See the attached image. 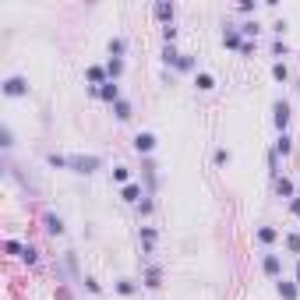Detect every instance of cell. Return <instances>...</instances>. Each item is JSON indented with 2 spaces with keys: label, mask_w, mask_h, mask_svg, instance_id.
<instances>
[{
  "label": "cell",
  "mask_w": 300,
  "mask_h": 300,
  "mask_svg": "<svg viewBox=\"0 0 300 300\" xmlns=\"http://www.w3.org/2000/svg\"><path fill=\"white\" fill-rule=\"evenodd\" d=\"M223 43H226V46H244V39H240V32L233 29V25H226V32H223Z\"/></svg>",
  "instance_id": "9"
},
{
  "label": "cell",
  "mask_w": 300,
  "mask_h": 300,
  "mask_svg": "<svg viewBox=\"0 0 300 300\" xmlns=\"http://www.w3.org/2000/svg\"><path fill=\"white\" fill-rule=\"evenodd\" d=\"M22 262H29V265H35V262H39V254H35V247H25V251H22Z\"/></svg>",
  "instance_id": "22"
},
{
  "label": "cell",
  "mask_w": 300,
  "mask_h": 300,
  "mask_svg": "<svg viewBox=\"0 0 300 300\" xmlns=\"http://www.w3.org/2000/svg\"><path fill=\"white\" fill-rule=\"evenodd\" d=\"M117 290H120V293H134V283H131V279H120Z\"/></svg>",
  "instance_id": "24"
},
{
  "label": "cell",
  "mask_w": 300,
  "mask_h": 300,
  "mask_svg": "<svg viewBox=\"0 0 300 300\" xmlns=\"http://www.w3.org/2000/svg\"><path fill=\"white\" fill-rule=\"evenodd\" d=\"M297 286H300V262H297Z\"/></svg>",
  "instance_id": "32"
},
{
  "label": "cell",
  "mask_w": 300,
  "mask_h": 300,
  "mask_svg": "<svg viewBox=\"0 0 300 300\" xmlns=\"http://www.w3.org/2000/svg\"><path fill=\"white\" fill-rule=\"evenodd\" d=\"M275 290H279V297H283V300H297V283L279 279V283H275Z\"/></svg>",
  "instance_id": "4"
},
{
  "label": "cell",
  "mask_w": 300,
  "mask_h": 300,
  "mask_svg": "<svg viewBox=\"0 0 300 300\" xmlns=\"http://www.w3.org/2000/svg\"><path fill=\"white\" fill-rule=\"evenodd\" d=\"M25 92H29V82H25V78H18V74L4 82V95H11V99H18V95H25Z\"/></svg>",
  "instance_id": "2"
},
{
  "label": "cell",
  "mask_w": 300,
  "mask_h": 300,
  "mask_svg": "<svg viewBox=\"0 0 300 300\" xmlns=\"http://www.w3.org/2000/svg\"><path fill=\"white\" fill-rule=\"evenodd\" d=\"M180 57H184V53H177L173 46H166V50H163V60H166V64H173V67L180 64Z\"/></svg>",
  "instance_id": "16"
},
{
  "label": "cell",
  "mask_w": 300,
  "mask_h": 300,
  "mask_svg": "<svg viewBox=\"0 0 300 300\" xmlns=\"http://www.w3.org/2000/svg\"><path fill=\"white\" fill-rule=\"evenodd\" d=\"M275 191L290 198V194H293V184H290V180H286V177H275Z\"/></svg>",
  "instance_id": "12"
},
{
  "label": "cell",
  "mask_w": 300,
  "mask_h": 300,
  "mask_svg": "<svg viewBox=\"0 0 300 300\" xmlns=\"http://www.w3.org/2000/svg\"><path fill=\"white\" fill-rule=\"evenodd\" d=\"M272 74H275L279 82H286V78H290V71H286V64H275V67H272Z\"/></svg>",
  "instance_id": "23"
},
{
  "label": "cell",
  "mask_w": 300,
  "mask_h": 300,
  "mask_svg": "<svg viewBox=\"0 0 300 300\" xmlns=\"http://www.w3.org/2000/svg\"><path fill=\"white\" fill-rule=\"evenodd\" d=\"M113 180H120V184H124V180H127V170H124V166H117V170H113Z\"/></svg>",
  "instance_id": "30"
},
{
  "label": "cell",
  "mask_w": 300,
  "mask_h": 300,
  "mask_svg": "<svg viewBox=\"0 0 300 300\" xmlns=\"http://www.w3.org/2000/svg\"><path fill=\"white\" fill-rule=\"evenodd\" d=\"M106 74H110V78H120V74H124V60H110V67H106Z\"/></svg>",
  "instance_id": "14"
},
{
  "label": "cell",
  "mask_w": 300,
  "mask_h": 300,
  "mask_svg": "<svg viewBox=\"0 0 300 300\" xmlns=\"http://www.w3.org/2000/svg\"><path fill=\"white\" fill-rule=\"evenodd\" d=\"M134 149H138V152H152V149H155V134H149V131H142V134L134 138Z\"/></svg>",
  "instance_id": "3"
},
{
  "label": "cell",
  "mask_w": 300,
  "mask_h": 300,
  "mask_svg": "<svg viewBox=\"0 0 300 300\" xmlns=\"http://www.w3.org/2000/svg\"><path fill=\"white\" fill-rule=\"evenodd\" d=\"M124 50H127V43H124V39H110V53H113L117 60H120V53H124Z\"/></svg>",
  "instance_id": "19"
},
{
  "label": "cell",
  "mask_w": 300,
  "mask_h": 300,
  "mask_svg": "<svg viewBox=\"0 0 300 300\" xmlns=\"http://www.w3.org/2000/svg\"><path fill=\"white\" fill-rule=\"evenodd\" d=\"M50 166H67V159H64V155H57V152H53V155H50Z\"/></svg>",
  "instance_id": "28"
},
{
  "label": "cell",
  "mask_w": 300,
  "mask_h": 300,
  "mask_svg": "<svg viewBox=\"0 0 300 300\" xmlns=\"http://www.w3.org/2000/svg\"><path fill=\"white\" fill-rule=\"evenodd\" d=\"M290 149H293V142L286 138V131L279 134V142H275V152H283V155H290Z\"/></svg>",
  "instance_id": "13"
},
{
  "label": "cell",
  "mask_w": 300,
  "mask_h": 300,
  "mask_svg": "<svg viewBox=\"0 0 300 300\" xmlns=\"http://www.w3.org/2000/svg\"><path fill=\"white\" fill-rule=\"evenodd\" d=\"M113 110H117V117H120V120H127V117H131V103H127V99L113 103Z\"/></svg>",
  "instance_id": "15"
},
{
  "label": "cell",
  "mask_w": 300,
  "mask_h": 300,
  "mask_svg": "<svg viewBox=\"0 0 300 300\" xmlns=\"http://www.w3.org/2000/svg\"><path fill=\"white\" fill-rule=\"evenodd\" d=\"M120 198H124V202H138V198H142V187H138V184H127V187L120 191Z\"/></svg>",
  "instance_id": "10"
},
{
  "label": "cell",
  "mask_w": 300,
  "mask_h": 300,
  "mask_svg": "<svg viewBox=\"0 0 300 300\" xmlns=\"http://www.w3.org/2000/svg\"><path fill=\"white\" fill-rule=\"evenodd\" d=\"M7 251H11V254H18V258H22V251H25V247H22V244H18V240H7Z\"/></svg>",
  "instance_id": "26"
},
{
  "label": "cell",
  "mask_w": 300,
  "mask_h": 300,
  "mask_svg": "<svg viewBox=\"0 0 300 300\" xmlns=\"http://www.w3.org/2000/svg\"><path fill=\"white\" fill-rule=\"evenodd\" d=\"M89 82H103V67H89Z\"/></svg>",
  "instance_id": "27"
},
{
  "label": "cell",
  "mask_w": 300,
  "mask_h": 300,
  "mask_svg": "<svg viewBox=\"0 0 300 300\" xmlns=\"http://www.w3.org/2000/svg\"><path fill=\"white\" fill-rule=\"evenodd\" d=\"M145 286L149 290H159L163 283H159V269H149V275H145Z\"/></svg>",
  "instance_id": "17"
},
{
  "label": "cell",
  "mask_w": 300,
  "mask_h": 300,
  "mask_svg": "<svg viewBox=\"0 0 300 300\" xmlns=\"http://www.w3.org/2000/svg\"><path fill=\"white\" fill-rule=\"evenodd\" d=\"M286 247H290L293 254H300V233H290V237H286Z\"/></svg>",
  "instance_id": "21"
},
{
  "label": "cell",
  "mask_w": 300,
  "mask_h": 300,
  "mask_svg": "<svg viewBox=\"0 0 300 300\" xmlns=\"http://www.w3.org/2000/svg\"><path fill=\"white\" fill-rule=\"evenodd\" d=\"M275 127H279V131H283V127H286V124H290V106H286V103H275Z\"/></svg>",
  "instance_id": "5"
},
{
  "label": "cell",
  "mask_w": 300,
  "mask_h": 300,
  "mask_svg": "<svg viewBox=\"0 0 300 300\" xmlns=\"http://www.w3.org/2000/svg\"><path fill=\"white\" fill-rule=\"evenodd\" d=\"M177 67H180V71H191V67H194V60H191V57H180Z\"/></svg>",
  "instance_id": "29"
},
{
  "label": "cell",
  "mask_w": 300,
  "mask_h": 300,
  "mask_svg": "<svg viewBox=\"0 0 300 300\" xmlns=\"http://www.w3.org/2000/svg\"><path fill=\"white\" fill-rule=\"evenodd\" d=\"M262 265H265V272H269V275H279V272H283L279 254H265V262H262Z\"/></svg>",
  "instance_id": "8"
},
{
  "label": "cell",
  "mask_w": 300,
  "mask_h": 300,
  "mask_svg": "<svg viewBox=\"0 0 300 300\" xmlns=\"http://www.w3.org/2000/svg\"><path fill=\"white\" fill-rule=\"evenodd\" d=\"M194 85H198L202 92H209L212 85H215V82H212V74H198V78H194Z\"/></svg>",
  "instance_id": "18"
},
{
  "label": "cell",
  "mask_w": 300,
  "mask_h": 300,
  "mask_svg": "<svg viewBox=\"0 0 300 300\" xmlns=\"http://www.w3.org/2000/svg\"><path fill=\"white\" fill-rule=\"evenodd\" d=\"M99 95H103L106 103H120V89H117V85H113V82H106V85L99 89Z\"/></svg>",
  "instance_id": "7"
},
{
  "label": "cell",
  "mask_w": 300,
  "mask_h": 300,
  "mask_svg": "<svg viewBox=\"0 0 300 300\" xmlns=\"http://www.w3.org/2000/svg\"><path fill=\"white\" fill-rule=\"evenodd\" d=\"M155 18L170 25V22H173V4H166V0H159V4H155Z\"/></svg>",
  "instance_id": "6"
},
{
  "label": "cell",
  "mask_w": 300,
  "mask_h": 300,
  "mask_svg": "<svg viewBox=\"0 0 300 300\" xmlns=\"http://www.w3.org/2000/svg\"><path fill=\"white\" fill-rule=\"evenodd\" d=\"M258 240H262V244H272V240H275V230H272V226H262V230H258Z\"/></svg>",
  "instance_id": "20"
},
{
  "label": "cell",
  "mask_w": 300,
  "mask_h": 300,
  "mask_svg": "<svg viewBox=\"0 0 300 300\" xmlns=\"http://www.w3.org/2000/svg\"><path fill=\"white\" fill-rule=\"evenodd\" d=\"M46 233H53V237H57V233H64V223H60L57 215H46Z\"/></svg>",
  "instance_id": "11"
},
{
  "label": "cell",
  "mask_w": 300,
  "mask_h": 300,
  "mask_svg": "<svg viewBox=\"0 0 300 300\" xmlns=\"http://www.w3.org/2000/svg\"><path fill=\"white\" fill-rule=\"evenodd\" d=\"M67 166L74 173H95L99 170V155H67Z\"/></svg>",
  "instance_id": "1"
},
{
  "label": "cell",
  "mask_w": 300,
  "mask_h": 300,
  "mask_svg": "<svg viewBox=\"0 0 300 300\" xmlns=\"http://www.w3.org/2000/svg\"><path fill=\"white\" fill-rule=\"evenodd\" d=\"M163 39H166V46H170V43L177 39V29H173V25H166V29H163Z\"/></svg>",
  "instance_id": "25"
},
{
  "label": "cell",
  "mask_w": 300,
  "mask_h": 300,
  "mask_svg": "<svg viewBox=\"0 0 300 300\" xmlns=\"http://www.w3.org/2000/svg\"><path fill=\"white\" fill-rule=\"evenodd\" d=\"M290 212H293V215H300V198H293V202H290Z\"/></svg>",
  "instance_id": "31"
}]
</instances>
